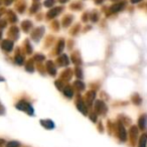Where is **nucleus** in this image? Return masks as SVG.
<instances>
[{
  "label": "nucleus",
  "mask_w": 147,
  "mask_h": 147,
  "mask_svg": "<svg viewBox=\"0 0 147 147\" xmlns=\"http://www.w3.org/2000/svg\"><path fill=\"white\" fill-rule=\"evenodd\" d=\"M146 125H147V115L143 114L138 119V126L141 130H144L146 128Z\"/></svg>",
  "instance_id": "nucleus-4"
},
{
  "label": "nucleus",
  "mask_w": 147,
  "mask_h": 147,
  "mask_svg": "<svg viewBox=\"0 0 147 147\" xmlns=\"http://www.w3.org/2000/svg\"><path fill=\"white\" fill-rule=\"evenodd\" d=\"M16 108L21 111H24V112H26L28 115H33V109H32V107H31V105L24 102V101L19 102L18 104L16 105Z\"/></svg>",
  "instance_id": "nucleus-1"
},
{
  "label": "nucleus",
  "mask_w": 147,
  "mask_h": 147,
  "mask_svg": "<svg viewBox=\"0 0 147 147\" xmlns=\"http://www.w3.org/2000/svg\"><path fill=\"white\" fill-rule=\"evenodd\" d=\"M129 135H130V140L132 145H135L138 139V128L136 126H132L130 128V131H129Z\"/></svg>",
  "instance_id": "nucleus-2"
},
{
  "label": "nucleus",
  "mask_w": 147,
  "mask_h": 147,
  "mask_svg": "<svg viewBox=\"0 0 147 147\" xmlns=\"http://www.w3.org/2000/svg\"><path fill=\"white\" fill-rule=\"evenodd\" d=\"M78 109L81 111V112L83 113V114L86 115L87 114V110H86V107H85L84 103L82 102V101H80V102H78Z\"/></svg>",
  "instance_id": "nucleus-9"
},
{
  "label": "nucleus",
  "mask_w": 147,
  "mask_h": 147,
  "mask_svg": "<svg viewBox=\"0 0 147 147\" xmlns=\"http://www.w3.org/2000/svg\"><path fill=\"white\" fill-rule=\"evenodd\" d=\"M2 47L4 49H7V51H11V49H12V42L11 41H4V42L2 43Z\"/></svg>",
  "instance_id": "nucleus-10"
},
{
  "label": "nucleus",
  "mask_w": 147,
  "mask_h": 147,
  "mask_svg": "<svg viewBox=\"0 0 147 147\" xmlns=\"http://www.w3.org/2000/svg\"><path fill=\"white\" fill-rule=\"evenodd\" d=\"M125 3H119V4H116L114 5V6H112V8H111V10L113 11V12H117V11L121 10V9L124 7Z\"/></svg>",
  "instance_id": "nucleus-8"
},
{
  "label": "nucleus",
  "mask_w": 147,
  "mask_h": 147,
  "mask_svg": "<svg viewBox=\"0 0 147 147\" xmlns=\"http://www.w3.org/2000/svg\"><path fill=\"white\" fill-rule=\"evenodd\" d=\"M41 125L47 129H53L55 128V124L51 120H41Z\"/></svg>",
  "instance_id": "nucleus-6"
},
{
  "label": "nucleus",
  "mask_w": 147,
  "mask_h": 147,
  "mask_svg": "<svg viewBox=\"0 0 147 147\" xmlns=\"http://www.w3.org/2000/svg\"><path fill=\"white\" fill-rule=\"evenodd\" d=\"M96 110H97V112H98V113H104L107 109H106V106H105L102 102H97Z\"/></svg>",
  "instance_id": "nucleus-7"
},
{
  "label": "nucleus",
  "mask_w": 147,
  "mask_h": 147,
  "mask_svg": "<svg viewBox=\"0 0 147 147\" xmlns=\"http://www.w3.org/2000/svg\"><path fill=\"white\" fill-rule=\"evenodd\" d=\"M3 144H4V140H2V139H0V147H2Z\"/></svg>",
  "instance_id": "nucleus-13"
},
{
  "label": "nucleus",
  "mask_w": 147,
  "mask_h": 147,
  "mask_svg": "<svg viewBox=\"0 0 147 147\" xmlns=\"http://www.w3.org/2000/svg\"><path fill=\"white\" fill-rule=\"evenodd\" d=\"M141 0H131V2L132 3H138V2H140Z\"/></svg>",
  "instance_id": "nucleus-14"
},
{
  "label": "nucleus",
  "mask_w": 147,
  "mask_h": 147,
  "mask_svg": "<svg viewBox=\"0 0 147 147\" xmlns=\"http://www.w3.org/2000/svg\"><path fill=\"white\" fill-rule=\"evenodd\" d=\"M19 142L17 141H10L6 144V147H19Z\"/></svg>",
  "instance_id": "nucleus-11"
},
{
  "label": "nucleus",
  "mask_w": 147,
  "mask_h": 147,
  "mask_svg": "<svg viewBox=\"0 0 147 147\" xmlns=\"http://www.w3.org/2000/svg\"><path fill=\"white\" fill-rule=\"evenodd\" d=\"M65 94L67 97H69V98H71V97H73V91L71 90H67V89H65Z\"/></svg>",
  "instance_id": "nucleus-12"
},
{
  "label": "nucleus",
  "mask_w": 147,
  "mask_h": 147,
  "mask_svg": "<svg viewBox=\"0 0 147 147\" xmlns=\"http://www.w3.org/2000/svg\"><path fill=\"white\" fill-rule=\"evenodd\" d=\"M138 147H147V134H142L138 140Z\"/></svg>",
  "instance_id": "nucleus-5"
},
{
  "label": "nucleus",
  "mask_w": 147,
  "mask_h": 147,
  "mask_svg": "<svg viewBox=\"0 0 147 147\" xmlns=\"http://www.w3.org/2000/svg\"><path fill=\"white\" fill-rule=\"evenodd\" d=\"M118 136L119 139H120L122 142H125L127 140V132H126V129L125 127L123 126L122 124H119L118 125Z\"/></svg>",
  "instance_id": "nucleus-3"
}]
</instances>
